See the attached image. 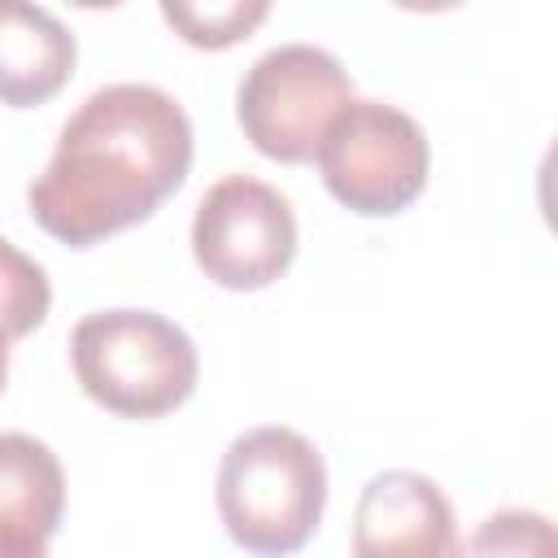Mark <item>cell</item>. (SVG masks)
Returning a JSON list of instances; mask_svg holds the SVG:
<instances>
[{
  "instance_id": "obj_1",
  "label": "cell",
  "mask_w": 558,
  "mask_h": 558,
  "mask_svg": "<svg viewBox=\"0 0 558 558\" xmlns=\"http://www.w3.org/2000/svg\"><path fill=\"white\" fill-rule=\"evenodd\" d=\"M192 170V118L153 83H109L61 126L31 179V218L61 244L87 248L157 214Z\"/></svg>"
},
{
  "instance_id": "obj_2",
  "label": "cell",
  "mask_w": 558,
  "mask_h": 558,
  "mask_svg": "<svg viewBox=\"0 0 558 558\" xmlns=\"http://www.w3.org/2000/svg\"><path fill=\"white\" fill-rule=\"evenodd\" d=\"M327 462L292 427L266 423L240 432L218 462V514L227 536L257 554H296L323 519Z\"/></svg>"
},
{
  "instance_id": "obj_3",
  "label": "cell",
  "mask_w": 558,
  "mask_h": 558,
  "mask_svg": "<svg viewBox=\"0 0 558 558\" xmlns=\"http://www.w3.org/2000/svg\"><path fill=\"white\" fill-rule=\"evenodd\" d=\"M70 362L83 392L122 418L179 410L201 375L192 336L157 310H96L70 331Z\"/></svg>"
},
{
  "instance_id": "obj_4",
  "label": "cell",
  "mask_w": 558,
  "mask_h": 558,
  "mask_svg": "<svg viewBox=\"0 0 558 558\" xmlns=\"http://www.w3.org/2000/svg\"><path fill=\"white\" fill-rule=\"evenodd\" d=\"M314 161L327 192L344 209L362 218H388L423 192L432 148L405 109L353 96L323 131Z\"/></svg>"
},
{
  "instance_id": "obj_5",
  "label": "cell",
  "mask_w": 558,
  "mask_h": 558,
  "mask_svg": "<svg viewBox=\"0 0 558 558\" xmlns=\"http://www.w3.org/2000/svg\"><path fill=\"white\" fill-rule=\"evenodd\" d=\"M349 100L353 78L336 52L318 44H279L244 70L235 118L262 157L296 166L318 153L323 131Z\"/></svg>"
},
{
  "instance_id": "obj_6",
  "label": "cell",
  "mask_w": 558,
  "mask_h": 558,
  "mask_svg": "<svg viewBox=\"0 0 558 558\" xmlns=\"http://www.w3.org/2000/svg\"><path fill=\"white\" fill-rule=\"evenodd\" d=\"M192 253L218 288H270L296 257V214L279 187L253 174H227L196 201Z\"/></svg>"
},
{
  "instance_id": "obj_7",
  "label": "cell",
  "mask_w": 558,
  "mask_h": 558,
  "mask_svg": "<svg viewBox=\"0 0 558 558\" xmlns=\"http://www.w3.org/2000/svg\"><path fill=\"white\" fill-rule=\"evenodd\" d=\"M353 558H462L445 488L405 466L371 475L353 510Z\"/></svg>"
},
{
  "instance_id": "obj_8",
  "label": "cell",
  "mask_w": 558,
  "mask_h": 558,
  "mask_svg": "<svg viewBox=\"0 0 558 558\" xmlns=\"http://www.w3.org/2000/svg\"><path fill=\"white\" fill-rule=\"evenodd\" d=\"M78 61L74 31L44 4L0 0V105L31 109L52 100Z\"/></svg>"
},
{
  "instance_id": "obj_9",
  "label": "cell",
  "mask_w": 558,
  "mask_h": 558,
  "mask_svg": "<svg viewBox=\"0 0 558 558\" xmlns=\"http://www.w3.org/2000/svg\"><path fill=\"white\" fill-rule=\"evenodd\" d=\"M65 514V471L61 458L26 436L0 432V541H39L61 527Z\"/></svg>"
},
{
  "instance_id": "obj_10",
  "label": "cell",
  "mask_w": 558,
  "mask_h": 558,
  "mask_svg": "<svg viewBox=\"0 0 558 558\" xmlns=\"http://www.w3.org/2000/svg\"><path fill=\"white\" fill-rule=\"evenodd\" d=\"M52 310V283L35 257L0 235V336L22 340L31 336Z\"/></svg>"
},
{
  "instance_id": "obj_11",
  "label": "cell",
  "mask_w": 558,
  "mask_h": 558,
  "mask_svg": "<svg viewBox=\"0 0 558 558\" xmlns=\"http://www.w3.org/2000/svg\"><path fill=\"white\" fill-rule=\"evenodd\" d=\"M270 13L266 0H222V4H192V0H161V17L196 48H231L248 39Z\"/></svg>"
},
{
  "instance_id": "obj_12",
  "label": "cell",
  "mask_w": 558,
  "mask_h": 558,
  "mask_svg": "<svg viewBox=\"0 0 558 558\" xmlns=\"http://www.w3.org/2000/svg\"><path fill=\"white\" fill-rule=\"evenodd\" d=\"M462 558H558L554 523L549 514L523 510V506L493 510L466 541Z\"/></svg>"
},
{
  "instance_id": "obj_13",
  "label": "cell",
  "mask_w": 558,
  "mask_h": 558,
  "mask_svg": "<svg viewBox=\"0 0 558 558\" xmlns=\"http://www.w3.org/2000/svg\"><path fill=\"white\" fill-rule=\"evenodd\" d=\"M0 558H48L39 541H0Z\"/></svg>"
},
{
  "instance_id": "obj_14",
  "label": "cell",
  "mask_w": 558,
  "mask_h": 558,
  "mask_svg": "<svg viewBox=\"0 0 558 558\" xmlns=\"http://www.w3.org/2000/svg\"><path fill=\"white\" fill-rule=\"evenodd\" d=\"M4 379H9V340L0 336V392H4Z\"/></svg>"
}]
</instances>
